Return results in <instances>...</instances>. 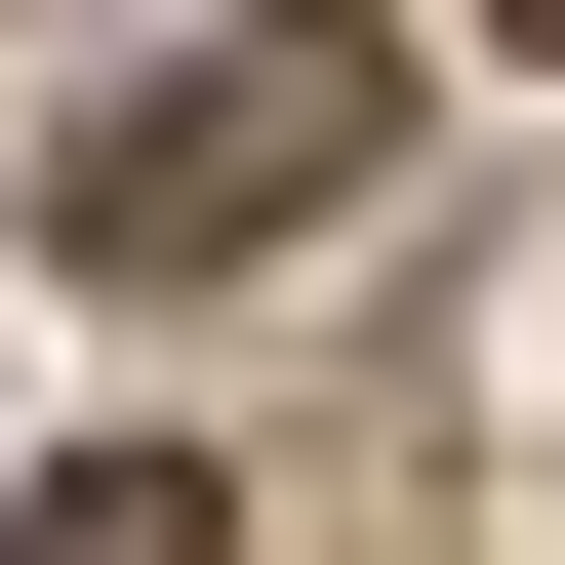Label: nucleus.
I'll return each mask as SVG.
<instances>
[{"mask_svg": "<svg viewBox=\"0 0 565 565\" xmlns=\"http://www.w3.org/2000/svg\"><path fill=\"white\" fill-rule=\"evenodd\" d=\"M364 162H404V41H364V0H243V41H162V82L41 121V282H243V243H323Z\"/></svg>", "mask_w": 565, "mask_h": 565, "instance_id": "obj_1", "label": "nucleus"}, {"mask_svg": "<svg viewBox=\"0 0 565 565\" xmlns=\"http://www.w3.org/2000/svg\"><path fill=\"white\" fill-rule=\"evenodd\" d=\"M0 565H243V525H202V445H82V484H0Z\"/></svg>", "mask_w": 565, "mask_h": 565, "instance_id": "obj_2", "label": "nucleus"}, {"mask_svg": "<svg viewBox=\"0 0 565 565\" xmlns=\"http://www.w3.org/2000/svg\"><path fill=\"white\" fill-rule=\"evenodd\" d=\"M525 41H565V0H525Z\"/></svg>", "mask_w": 565, "mask_h": 565, "instance_id": "obj_3", "label": "nucleus"}]
</instances>
